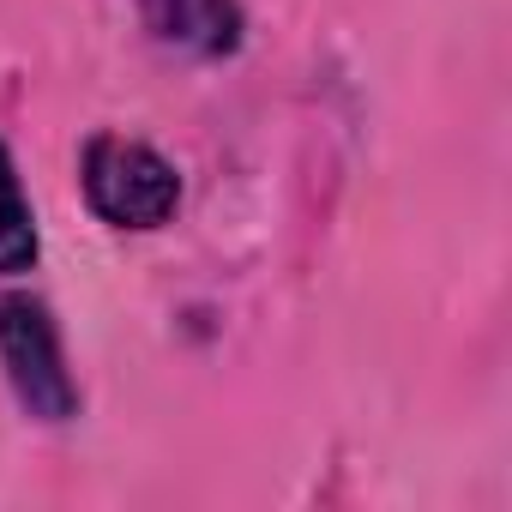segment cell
<instances>
[{
	"instance_id": "obj_1",
	"label": "cell",
	"mask_w": 512,
	"mask_h": 512,
	"mask_svg": "<svg viewBox=\"0 0 512 512\" xmlns=\"http://www.w3.org/2000/svg\"><path fill=\"white\" fill-rule=\"evenodd\" d=\"M85 199L115 229H157L181 205V175L127 133H97L85 145Z\"/></svg>"
},
{
	"instance_id": "obj_2",
	"label": "cell",
	"mask_w": 512,
	"mask_h": 512,
	"mask_svg": "<svg viewBox=\"0 0 512 512\" xmlns=\"http://www.w3.org/2000/svg\"><path fill=\"white\" fill-rule=\"evenodd\" d=\"M0 368H7L13 398L37 422H73L79 386H73L61 332H55L43 302H31V296H7V302H0Z\"/></svg>"
},
{
	"instance_id": "obj_3",
	"label": "cell",
	"mask_w": 512,
	"mask_h": 512,
	"mask_svg": "<svg viewBox=\"0 0 512 512\" xmlns=\"http://www.w3.org/2000/svg\"><path fill=\"white\" fill-rule=\"evenodd\" d=\"M139 13L151 19L163 43L193 49V55H229L241 43L235 0H139Z\"/></svg>"
},
{
	"instance_id": "obj_4",
	"label": "cell",
	"mask_w": 512,
	"mask_h": 512,
	"mask_svg": "<svg viewBox=\"0 0 512 512\" xmlns=\"http://www.w3.org/2000/svg\"><path fill=\"white\" fill-rule=\"evenodd\" d=\"M31 266H37V217H31V199L19 187L13 151L0 145V278L31 272Z\"/></svg>"
}]
</instances>
